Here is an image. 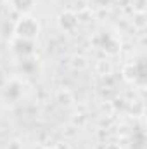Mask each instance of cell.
<instances>
[{"label":"cell","mask_w":147,"mask_h":149,"mask_svg":"<svg viewBox=\"0 0 147 149\" xmlns=\"http://www.w3.org/2000/svg\"><path fill=\"white\" fill-rule=\"evenodd\" d=\"M47 149H59L57 146H50V148H47Z\"/></svg>","instance_id":"obj_11"},{"label":"cell","mask_w":147,"mask_h":149,"mask_svg":"<svg viewBox=\"0 0 147 149\" xmlns=\"http://www.w3.org/2000/svg\"><path fill=\"white\" fill-rule=\"evenodd\" d=\"M14 33L17 38L35 40L40 33V23L37 17H33L30 14H21V17L14 24Z\"/></svg>","instance_id":"obj_1"},{"label":"cell","mask_w":147,"mask_h":149,"mask_svg":"<svg viewBox=\"0 0 147 149\" xmlns=\"http://www.w3.org/2000/svg\"><path fill=\"white\" fill-rule=\"evenodd\" d=\"M71 64H73L74 70H83V68H87V61H85V57H83V56H76Z\"/></svg>","instance_id":"obj_7"},{"label":"cell","mask_w":147,"mask_h":149,"mask_svg":"<svg viewBox=\"0 0 147 149\" xmlns=\"http://www.w3.org/2000/svg\"><path fill=\"white\" fill-rule=\"evenodd\" d=\"M7 149H23V146H21L19 141H10L9 146H7Z\"/></svg>","instance_id":"obj_9"},{"label":"cell","mask_w":147,"mask_h":149,"mask_svg":"<svg viewBox=\"0 0 147 149\" xmlns=\"http://www.w3.org/2000/svg\"><path fill=\"white\" fill-rule=\"evenodd\" d=\"M55 102L59 106H62V108H69L74 102V94L69 88H59L55 92Z\"/></svg>","instance_id":"obj_4"},{"label":"cell","mask_w":147,"mask_h":149,"mask_svg":"<svg viewBox=\"0 0 147 149\" xmlns=\"http://www.w3.org/2000/svg\"><path fill=\"white\" fill-rule=\"evenodd\" d=\"M30 149H45V148H42V146H31Z\"/></svg>","instance_id":"obj_10"},{"label":"cell","mask_w":147,"mask_h":149,"mask_svg":"<svg viewBox=\"0 0 147 149\" xmlns=\"http://www.w3.org/2000/svg\"><path fill=\"white\" fill-rule=\"evenodd\" d=\"M133 26L139 28V30H142L146 26V14H144V10H137L133 14Z\"/></svg>","instance_id":"obj_6"},{"label":"cell","mask_w":147,"mask_h":149,"mask_svg":"<svg viewBox=\"0 0 147 149\" xmlns=\"http://www.w3.org/2000/svg\"><path fill=\"white\" fill-rule=\"evenodd\" d=\"M3 95H5L7 101H9V97H10L12 101H17V99L23 95V85H21V81H19L17 78L10 80V81L7 83L5 90H3Z\"/></svg>","instance_id":"obj_3"},{"label":"cell","mask_w":147,"mask_h":149,"mask_svg":"<svg viewBox=\"0 0 147 149\" xmlns=\"http://www.w3.org/2000/svg\"><path fill=\"white\" fill-rule=\"evenodd\" d=\"M35 3H37V0H10L12 9L21 12V14H28L35 7Z\"/></svg>","instance_id":"obj_5"},{"label":"cell","mask_w":147,"mask_h":149,"mask_svg":"<svg viewBox=\"0 0 147 149\" xmlns=\"http://www.w3.org/2000/svg\"><path fill=\"white\" fill-rule=\"evenodd\" d=\"M74 3H76V7H74L73 12H76V14H78V12H83V10H87V9H88V5H87V2H85V0H76Z\"/></svg>","instance_id":"obj_8"},{"label":"cell","mask_w":147,"mask_h":149,"mask_svg":"<svg viewBox=\"0 0 147 149\" xmlns=\"http://www.w3.org/2000/svg\"><path fill=\"white\" fill-rule=\"evenodd\" d=\"M57 24L64 33H73L74 30L78 28V14L73 10H62L57 17Z\"/></svg>","instance_id":"obj_2"}]
</instances>
